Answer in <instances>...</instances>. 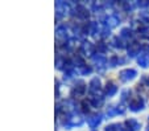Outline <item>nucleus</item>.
Instances as JSON below:
<instances>
[{"instance_id":"18","label":"nucleus","mask_w":149,"mask_h":131,"mask_svg":"<svg viewBox=\"0 0 149 131\" xmlns=\"http://www.w3.org/2000/svg\"><path fill=\"white\" fill-rule=\"evenodd\" d=\"M140 33L143 34L144 37H149V27H146V28H141Z\"/></svg>"},{"instance_id":"5","label":"nucleus","mask_w":149,"mask_h":131,"mask_svg":"<svg viewBox=\"0 0 149 131\" xmlns=\"http://www.w3.org/2000/svg\"><path fill=\"white\" fill-rule=\"evenodd\" d=\"M93 60L96 64V66H99V68H103L106 65V57H104L103 54H95L93 57Z\"/></svg>"},{"instance_id":"9","label":"nucleus","mask_w":149,"mask_h":131,"mask_svg":"<svg viewBox=\"0 0 149 131\" xmlns=\"http://www.w3.org/2000/svg\"><path fill=\"white\" fill-rule=\"evenodd\" d=\"M106 21H107V27H108V28H112V27L118 25L119 21H120V19H119L118 16H108L107 19H106Z\"/></svg>"},{"instance_id":"19","label":"nucleus","mask_w":149,"mask_h":131,"mask_svg":"<svg viewBox=\"0 0 149 131\" xmlns=\"http://www.w3.org/2000/svg\"><path fill=\"white\" fill-rule=\"evenodd\" d=\"M121 36L123 37H131V31L128 28H124L123 31H121Z\"/></svg>"},{"instance_id":"2","label":"nucleus","mask_w":149,"mask_h":131,"mask_svg":"<svg viewBox=\"0 0 149 131\" xmlns=\"http://www.w3.org/2000/svg\"><path fill=\"white\" fill-rule=\"evenodd\" d=\"M88 90H90V93H93V94H99V93H100V80H99L98 77L91 80L90 85H88Z\"/></svg>"},{"instance_id":"21","label":"nucleus","mask_w":149,"mask_h":131,"mask_svg":"<svg viewBox=\"0 0 149 131\" xmlns=\"http://www.w3.org/2000/svg\"><path fill=\"white\" fill-rule=\"evenodd\" d=\"M116 127H119V125H111V126H107L106 127V131H118V128Z\"/></svg>"},{"instance_id":"12","label":"nucleus","mask_w":149,"mask_h":131,"mask_svg":"<svg viewBox=\"0 0 149 131\" xmlns=\"http://www.w3.org/2000/svg\"><path fill=\"white\" fill-rule=\"evenodd\" d=\"M116 91H118V88H116L113 83H107V86H106V94H107L108 97H112Z\"/></svg>"},{"instance_id":"16","label":"nucleus","mask_w":149,"mask_h":131,"mask_svg":"<svg viewBox=\"0 0 149 131\" xmlns=\"http://www.w3.org/2000/svg\"><path fill=\"white\" fill-rule=\"evenodd\" d=\"M79 71H81V74H88V73H91V68L90 66H86V65H82Z\"/></svg>"},{"instance_id":"10","label":"nucleus","mask_w":149,"mask_h":131,"mask_svg":"<svg viewBox=\"0 0 149 131\" xmlns=\"http://www.w3.org/2000/svg\"><path fill=\"white\" fill-rule=\"evenodd\" d=\"M69 122H68V127H73V126H79L82 125V122H83V119H82L81 117H73V118H69Z\"/></svg>"},{"instance_id":"20","label":"nucleus","mask_w":149,"mask_h":131,"mask_svg":"<svg viewBox=\"0 0 149 131\" xmlns=\"http://www.w3.org/2000/svg\"><path fill=\"white\" fill-rule=\"evenodd\" d=\"M112 45H113V46H116V48H121V46H123L119 39H113V40H112Z\"/></svg>"},{"instance_id":"13","label":"nucleus","mask_w":149,"mask_h":131,"mask_svg":"<svg viewBox=\"0 0 149 131\" xmlns=\"http://www.w3.org/2000/svg\"><path fill=\"white\" fill-rule=\"evenodd\" d=\"M127 126H128V127H130L132 131H136V130H139V128H140V123H139L137 120H135V119L127 120Z\"/></svg>"},{"instance_id":"8","label":"nucleus","mask_w":149,"mask_h":131,"mask_svg":"<svg viewBox=\"0 0 149 131\" xmlns=\"http://www.w3.org/2000/svg\"><path fill=\"white\" fill-rule=\"evenodd\" d=\"M100 120H102V115H93L91 118H88V125H90V127H93V128H95L96 126L100 123Z\"/></svg>"},{"instance_id":"14","label":"nucleus","mask_w":149,"mask_h":131,"mask_svg":"<svg viewBox=\"0 0 149 131\" xmlns=\"http://www.w3.org/2000/svg\"><path fill=\"white\" fill-rule=\"evenodd\" d=\"M77 13H78V16L83 17V19H86V17L88 16V12L84 7H78V8H77Z\"/></svg>"},{"instance_id":"23","label":"nucleus","mask_w":149,"mask_h":131,"mask_svg":"<svg viewBox=\"0 0 149 131\" xmlns=\"http://www.w3.org/2000/svg\"><path fill=\"white\" fill-rule=\"evenodd\" d=\"M120 131H132V130H131V128L130 127H127V128H121V130Z\"/></svg>"},{"instance_id":"4","label":"nucleus","mask_w":149,"mask_h":131,"mask_svg":"<svg viewBox=\"0 0 149 131\" xmlns=\"http://www.w3.org/2000/svg\"><path fill=\"white\" fill-rule=\"evenodd\" d=\"M140 49H141L140 44L133 43V44H131V45L128 46V54H130L131 57H133V56H136V54L140 53Z\"/></svg>"},{"instance_id":"17","label":"nucleus","mask_w":149,"mask_h":131,"mask_svg":"<svg viewBox=\"0 0 149 131\" xmlns=\"http://www.w3.org/2000/svg\"><path fill=\"white\" fill-rule=\"evenodd\" d=\"M140 17L143 19V20H145L146 23H149V11H144L140 13Z\"/></svg>"},{"instance_id":"22","label":"nucleus","mask_w":149,"mask_h":131,"mask_svg":"<svg viewBox=\"0 0 149 131\" xmlns=\"http://www.w3.org/2000/svg\"><path fill=\"white\" fill-rule=\"evenodd\" d=\"M140 7H149V1H143V3H139Z\"/></svg>"},{"instance_id":"15","label":"nucleus","mask_w":149,"mask_h":131,"mask_svg":"<svg viewBox=\"0 0 149 131\" xmlns=\"http://www.w3.org/2000/svg\"><path fill=\"white\" fill-rule=\"evenodd\" d=\"M84 90H86L84 85H83V83H81V85L77 86V88L73 90V94H77V95H78V94H82V93H84Z\"/></svg>"},{"instance_id":"6","label":"nucleus","mask_w":149,"mask_h":131,"mask_svg":"<svg viewBox=\"0 0 149 131\" xmlns=\"http://www.w3.org/2000/svg\"><path fill=\"white\" fill-rule=\"evenodd\" d=\"M137 62H139V65H141L143 68H148L149 66V54H146V53L141 54L140 57H139Z\"/></svg>"},{"instance_id":"3","label":"nucleus","mask_w":149,"mask_h":131,"mask_svg":"<svg viewBox=\"0 0 149 131\" xmlns=\"http://www.w3.org/2000/svg\"><path fill=\"white\" fill-rule=\"evenodd\" d=\"M130 109L132 111H140L144 109V101L141 98H136L130 103Z\"/></svg>"},{"instance_id":"1","label":"nucleus","mask_w":149,"mask_h":131,"mask_svg":"<svg viewBox=\"0 0 149 131\" xmlns=\"http://www.w3.org/2000/svg\"><path fill=\"white\" fill-rule=\"evenodd\" d=\"M135 77H136V70H133V69H124V70L120 71V80L124 81V82L133 80Z\"/></svg>"},{"instance_id":"7","label":"nucleus","mask_w":149,"mask_h":131,"mask_svg":"<svg viewBox=\"0 0 149 131\" xmlns=\"http://www.w3.org/2000/svg\"><path fill=\"white\" fill-rule=\"evenodd\" d=\"M125 109L123 106H118V107H111L110 110L107 111V115L108 117H112V115H116V114H123Z\"/></svg>"},{"instance_id":"11","label":"nucleus","mask_w":149,"mask_h":131,"mask_svg":"<svg viewBox=\"0 0 149 131\" xmlns=\"http://www.w3.org/2000/svg\"><path fill=\"white\" fill-rule=\"evenodd\" d=\"M82 50L84 52V54L91 56V54H94V46L91 45L90 43H84L83 45H82Z\"/></svg>"}]
</instances>
